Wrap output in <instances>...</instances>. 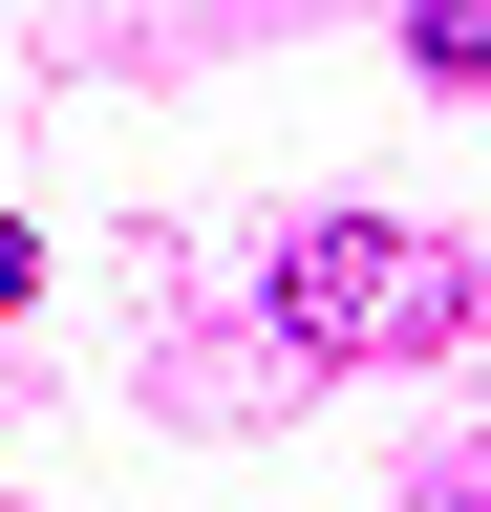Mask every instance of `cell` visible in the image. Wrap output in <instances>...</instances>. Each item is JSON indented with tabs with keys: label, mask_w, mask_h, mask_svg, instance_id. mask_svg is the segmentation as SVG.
Returning <instances> with one entry per match:
<instances>
[{
	"label": "cell",
	"mask_w": 491,
	"mask_h": 512,
	"mask_svg": "<svg viewBox=\"0 0 491 512\" xmlns=\"http://www.w3.org/2000/svg\"><path fill=\"white\" fill-rule=\"evenodd\" d=\"M22 278H43V256H22V214H0V320H22Z\"/></svg>",
	"instance_id": "cell-3"
},
{
	"label": "cell",
	"mask_w": 491,
	"mask_h": 512,
	"mask_svg": "<svg viewBox=\"0 0 491 512\" xmlns=\"http://www.w3.org/2000/svg\"><path fill=\"white\" fill-rule=\"evenodd\" d=\"M406 64H427V86H491V0H427V22H406Z\"/></svg>",
	"instance_id": "cell-2"
},
{
	"label": "cell",
	"mask_w": 491,
	"mask_h": 512,
	"mask_svg": "<svg viewBox=\"0 0 491 512\" xmlns=\"http://www.w3.org/2000/svg\"><path fill=\"white\" fill-rule=\"evenodd\" d=\"M278 320L321 363H427V342H470V256L427 235V214H321L278 256Z\"/></svg>",
	"instance_id": "cell-1"
}]
</instances>
